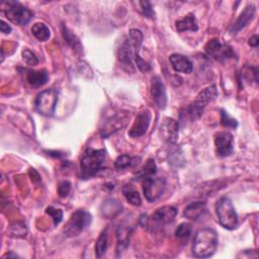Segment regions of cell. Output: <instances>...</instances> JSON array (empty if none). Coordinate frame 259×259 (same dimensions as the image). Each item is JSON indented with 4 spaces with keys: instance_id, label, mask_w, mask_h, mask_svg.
Masks as SVG:
<instances>
[{
    "instance_id": "cell-1",
    "label": "cell",
    "mask_w": 259,
    "mask_h": 259,
    "mask_svg": "<svg viewBox=\"0 0 259 259\" xmlns=\"http://www.w3.org/2000/svg\"><path fill=\"white\" fill-rule=\"evenodd\" d=\"M218 247V235L215 230L204 228L199 230L194 240L193 255L196 258L211 257Z\"/></svg>"
},
{
    "instance_id": "cell-2",
    "label": "cell",
    "mask_w": 259,
    "mask_h": 259,
    "mask_svg": "<svg viewBox=\"0 0 259 259\" xmlns=\"http://www.w3.org/2000/svg\"><path fill=\"white\" fill-rule=\"evenodd\" d=\"M106 156V150H94L91 148H87L80 161L81 176L86 179L96 174L97 171L101 168L103 162H105Z\"/></svg>"
},
{
    "instance_id": "cell-3",
    "label": "cell",
    "mask_w": 259,
    "mask_h": 259,
    "mask_svg": "<svg viewBox=\"0 0 259 259\" xmlns=\"http://www.w3.org/2000/svg\"><path fill=\"white\" fill-rule=\"evenodd\" d=\"M216 214L220 225L227 230H234L238 226V216L232 201L228 197L220 198L216 203Z\"/></svg>"
},
{
    "instance_id": "cell-4",
    "label": "cell",
    "mask_w": 259,
    "mask_h": 259,
    "mask_svg": "<svg viewBox=\"0 0 259 259\" xmlns=\"http://www.w3.org/2000/svg\"><path fill=\"white\" fill-rule=\"evenodd\" d=\"M1 7L6 17L19 25L28 24L33 18V12L17 1H3Z\"/></svg>"
},
{
    "instance_id": "cell-5",
    "label": "cell",
    "mask_w": 259,
    "mask_h": 259,
    "mask_svg": "<svg viewBox=\"0 0 259 259\" xmlns=\"http://www.w3.org/2000/svg\"><path fill=\"white\" fill-rule=\"evenodd\" d=\"M217 95H218V90L215 85L203 89L201 92L198 93L193 105L190 108H188L187 110L188 117L192 121H195L196 119H198L201 116L203 109L208 106L211 101H213Z\"/></svg>"
},
{
    "instance_id": "cell-6",
    "label": "cell",
    "mask_w": 259,
    "mask_h": 259,
    "mask_svg": "<svg viewBox=\"0 0 259 259\" xmlns=\"http://www.w3.org/2000/svg\"><path fill=\"white\" fill-rule=\"evenodd\" d=\"M58 102V91L56 89H46L38 94L35 107L37 112L45 117H52L55 113Z\"/></svg>"
},
{
    "instance_id": "cell-7",
    "label": "cell",
    "mask_w": 259,
    "mask_h": 259,
    "mask_svg": "<svg viewBox=\"0 0 259 259\" xmlns=\"http://www.w3.org/2000/svg\"><path fill=\"white\" fill-rule=\"evenodd\" d=\"M91 221L92 217L88 212L83 210L76 211L70 217L64 228L65 235H67L68 237L78 236L81 232L84 231L85 228H87L91 224Z\"/></svg>"
},
{
    "instance_id": "cell-8",
    "label": "cell",
    "mask_w": 259,
    "mask_h": 259,
    "mask_svg": "<svg viewBox=\"0 0 259 259\" xmlns=\"http://www.w3.org/2000/svg\"><path fill=\"white\" fill-rule=\"evenodd\" d=\"M166 188V180L162 177L154 178L152 176L146 177L143 180V192L145 197L149 201L158 199L164 193Z\"/></svg>"
},
{
    "instance_id": "cell-9",
    "label": "cell",
    "mask_w": 259,
    "mask_h": 259,
    "mask_svg": "<svg viewBox=\"0 0 259 259\" xmlns=\"http://www.w3.org/2000/svg\"><path fill=\"white\" fill-rule=\"evenodd\" d=\"M160 136L169 145L176 143L179 134V124L171 118H165L160 126Z\"/></svg>"
},
{
    "instance_id": "cell-10",
    "label": "cell",
    "mask_w": 259,
    "mask_h": 259,
    "mask_svg": "<svg viewBox=\"0 0 259 259\" xmlns=\"http://www.w3.org/2000/svg\"><path fill=\"white\" fill-rule=\"evenodd\" d=\"M151 122V114L148 110H144L140 112L135 120L134 125L129 132V136L131 138H140L144 136L150 126Z\"/></svg>"
},
{
    "instance_id": "cell-11",
    "label": "cell",
    "mask_w": 259,
    "mask_h": 259,
    "mask_svg": "<svg viewBox=\"0 0 259 259\" xmlns=\"http://www.w3.org/2000/svg\"><path fill=\"white\" fill-rule=\"evenodd\" d=\"M151 95L154 102L160 110H164L167 103V95L164 83L160 79V77L154 76L151 80Z\"/></svg>"
},
{
    "instance_id": "cell-12",
    "label": "cell",
    "mask_w": 259,
    "mask_h": 259,
    "mask_svg": "<svg viewBox=\"0 0 259 259\" xmlns=\"http://www.w3.org/2000/svg\"><path fill=\"white\" fill-rule=\"evenodd\" d=\"M204 49H205L206 54L216 59L231 58L234 56V53H233L232 49L228 46L222 45V43L218 39L210 40L208 42V44L205 45Z\"/></svg>"
},
{
    "instance_id": "cell-13",
    "label": "cell",
    "mask_w": 259,
    "mask_h": 259,
    "mask_svg": "<svg viewBox=\"0 0 259 259\" xmlns=\"http://www.w3.org/2000/svg\"><path fill=\"white\" fill-rule=\"evenodd\" d=\"M233 135L229 132H220L215 137V146L219 156L227 157L233 152Z\"/></svg>"
},
{
    "instance_id": "cell-14",
    "label": "cell",
    "mask_w": 259,
    "mask_h": 259,
    "mask_svg": "<svg viewBox=\"0 0 259 259\" xmlns=\"http://www.w3.org/2000/svg\"><path fill=\"white\" fill-rule=\"evenodd\" d=\"M255 6L253 4H250L245 7V9L241 12L237 20L234 22V24L230 28V33L235 35L238 32H240L242 29H244L246 25L253 19L255 15Z\"/></svg>"
},
{
    "instance_id": "cell-15",
    "label": "cell",
    "mask_w": 259,
    "mask_h": 259,
    "mask_svg": "<svg viewBox=\"0 0 259 259\" xmlns=\"http://www.w3.org/2000/svg\"><path fill=\"white\" fill-rule=\"evenodd\" d=\"M177 215V210L174 206H162V208L158 209L152 215V220L160 225H165V224H170L174 221L175 217Z\"/></svg>"
},
{
    "instance_id": "cell-16",
    "label": "cell",
    "mask_w": 259,
    "mask_h": 259,
    "mask_svg": "<svg viewBox=\"0 0 259 259\" xmlns=\"http://www.w3.org/2000/svg\"><path fill=\"white\" fill-rule=\"evenodd\" d=\"M133 231V227L130 226L127 223H123L118 228V247L117 251L118 254H121L123 251H125L129 244H130V237H131Z\"/></svg>"
},
{
    "instance_id": "cell-17",
    "label": "cell",
    "mask_w": 259,
    "mask_h": 259,
    "mask_svg": "<svg viewBox=\"0 0 259 259\" xmlns=\"http://www.w3.org/2000/svg\"><path fill=\"white\" fill-rule=\"evenodd\" d=\"M170 63L176 72L190 74L194 70L193 63L189 58L180 54H173L169 57Z\"/></svg>"
},
{
    "instance_id": "cell-18",
    "label": "cell",
    "mask_w": 259,
    "mask_h": 259,
    "mask_svg": "<svg viewBox=\"0 0 259 259\" xmlns=\"http://www.w3.org/2000/svg\"><path fill=\"white\" fill-rule=\"evenodd\" d=\"M25 79L33 87H40L47 83L49 79V74L46 70H28L25 74Z\"/></svg>"
},
{
    "instance_id": "cell-19",
    "label": "cell",
    "mask_w": 259,
    "mask_h": 259,
    "mask_svg": "<svg viewBox=\"0 0 259 259\" xmlns=\"http://www.w3.org/2000/svg\"><path fill=\"white\" fill-rule=\"evenodd\" d=\"M118 57L122 63L128 66H132V58L135 57V51L134 47L132 46L131 42L129 41V39L125 40L122 46L120 47L118 51Z\"/></svg>"
},
{
    "instance_id": "cell-20",
    "label": "cell",
    "mask_w": 259,
    "mask_h": 259,
    "mask_svg": "<svg viewBox=\"0 0 259 259\" xmlns=\"http://www.w3.org/2000/svg\"><path fill=\"white\" fill-rule=\"evenodd\" d=\"M206 205L203 201H194L190 203L184 211V217L190 220H197L205 212Z\"/></svg>"
},
{
    "instance_id": "cell-21",
    "label": "cell",
    "mask_w": 259,
    "mask_h": 259,
    "mask_svg": "<svg viewBox=\"0 0 259 259\" xmlns=\"http://www.w3.org/2000/svg\"><path fill=\"white\" fill-rule=\"evenodd\" d=\"M176 30L178 32H186V31H192L196 32L198 30L197 20L195 18V15L193 13L188 14L185 18L176 21Z\"/></svg>"
},
{
    "instance_id": "cell-22",
    "label": "cell",
    "mask_w": 259,
    "mask_h": 259,
    "mask_svg": "<svg viewBox=\"0 0 259 259\" xmlns=\"http://www.w3.org/2000/svg\"><path fill=\"white\" fill-rule=\"evenodd\" d=\"M122 211V205L116 199H108L101 206V213L105 217L113 218Z\"/></svg>"
},
{
    "instance_id": "cell-23",
    "label": "cell",
    "mask_w": 259,
    "mask_h": 259,
    "mask_svg": "<svg viewBox=\"0 0 259 259\" xmlns=\"http://www.w3.org/2000/svg\"><path fill=\"white\" fill-rule=\"evenodd\" d=\"M62 35H63V38L64 40L66 41V43L72 48L74 49L76 52H80L82 51V46L79 42V39L77 38L67 27L65 24H62Z\"/></svg>"
},
{
    "instance_id": "cell-24",
    "label": "cell",
    "mask_w": 259,
    "mask_h": 259,
    "mask_svg": "<svg viewBox=\"0 0 259 259\" xmlns=\"http://www.w3.org/2000/svg\"><path fill=\"white\" fill-rule=\"evenodd\" d=\"M32 33L35 36L36 39H38L41 42H46L51 37V32L46 24L38 22L35 23L32 28Z\"/></svg>"
},
{
    "instance_id": "cell-25",
    "label": "cell",
    "mask_w": 259,
    "mask_h": 259,
    "mask_svg": "<svg viewBox=\"0 0 259 259\" xmlns=\"http://www.w3.org/2000/svg\"><path fill=\"white\" fill-rule=\"evenodd\" d=\"M139 160L140 159L137 157L129 156V155H121V156H119L115 162V167L118 170H124L126 168L136 165Z\"/></svg>"
},
{
    "instance_id": "cell-26",
    "label": "cell",
    "mask_w": 259,
    "mask_h": 259,
    "mask_svg": "<svg viewBox=\"0 0 259 259\" xmlns=\"http://www.w3.org/2000/svg\"><path fill=\"white\" fill-rule=\"evenodd\" d=\"M123 193H124V195L126 196L127 200L130 203H132L134 205H140L141 204L142 200H141L140 194L136 190H134V188L132 186H130V185L125 186L124 189H123Z\"/></svg>"
},
{
    "instance_id": "cell-27",
    "label": "cell",
    "mask_w": 259,
    "mask_h": 259,
    "mask_svg": "<svg viewBox=\"0 0 259 259\" xmlns=\"http://www.w3.org/2000/svg\"><path fill=\"white\" fill-rule=\"evenodd\" d=\"M129 41L131 42L132 46L134 47V51H135V56L139 55V50L140 47L143 43V34L140 30L137 29H132L130 30L129 32Z\"/></svg>"
},
{
    "instance_id": "cell-28",
    "label": "cell",
    "mask_w": 259,
    "mask_h": 259,
    "mask_svg": "<svg viewBox=\"0 0 259 259\" xmlns=\"http://www.w3.org/2000/svg\"><path fill=\"white\" fill-rule=\"evenodd\" d=\"M108 242H109V235H108V230L103 231L100 236L98 237L95 245V253L97 257H101L103 254L107 252L108 249Z\"/></svg>"
},
{
    "instance_id": "cell-29",
    "label": "cell",
    "mask_w": 259,
    "mask_h": 259,
    "mask_svg": "<svg viewBox=\"0 0 259 259\" xmlns=\"http://www.w3.org/2000/svg\"><path fill=\"white\" fill-rule=\"evenodd\" d=\"M156 164H155L154 159H149L146 164L142 167V169L138 173L139 178H146L149 176H152L156 172Z\"/></svg>"
},
{
    "instance_id": "cell-30",
    "label": "cell",
    "mask_w": 259,
    "mask_h": 259,
    "mask_svg": "<svg viewBox=\"0 0 259 259\" xmlns=\"http://www.w3.org/2000/svg\"><path fill=\"white\" fill-rule=\"evenodd\" d=\"M27 233H28L27 227L21 223H14L9 227V234L12 237L22 238L27 235Z\"/></svg>"
},
{
    "instance_id": "cell-31",
    "label": "cell",
    "mask_w": 259,
    "mask_h": 259,
    "mask_svg": "<svg viewBox=\"0 0 259 259\" xmlns=\"http://www.w3.org/2000/svg\"><path fill=\"white\" fill-rule=\"evenodd\" d=\"M221 124L223 127L229 129H235L238 127L237 121L235 119L231 118L225 110H221Z\"/></svg>"
},
{
    "instance_id": "cell-32",
    "label": "cell",
    "mask_w": 259,
    "mask_h": 259,
    "mask_svg": "<svg viewBox=\"0 0 259 259\" xmlns=\"http://www.w3.org/2000/svg\"><path fill=\"white\" fill-rule=\"evenodd\" d=\"M192 233V226L188 223L180 224L175 230V236L178 238H188Z\"/></svg>"
},
{
    "instance_id": "cell-33",
    "label": "cell",
    "mask_w": 259,
    "mask_h": 259,
    "mask_svg": "<svg viewBox=\"0 0 259 259\" xmlns=\"http://www.w3.org/2000/svg\"><path fill=\"white\" fill-rule=\"evenodd\" d=\"M22 59L25 62V64H28L30 66H35L39 63L38 57L29 49H24L22 51Z\"/></svg>"
},
{
    "instance_id": "cell-34",
    "label": "cell",
    "mask_w": 259,
    "mask_h": 259,
    "mask_svg": "<svg viewBox=\"0 0 259 259\" xmlns=\"http://www.w3.org/2000/svg\"><path fill=\"white\" fill-rule=\"evenodd\" d=\"M46 213L52 217L55 225H59L63 220V212L59 209L53 208V206H49V208H47Z\"/></svg>"
},
{
    "instance_id": "cell-35",
    "label": "cell",
    "mask_w": 259,
    "mask_h": 259,
    "mask_svg": "<svg viewBox=\"0 0 259 259\" xmlns=\"http://www.w3.org/2000/svg\"><path fill=\"white\" fill-rule=\"evenodd\" d=\"M140 5H141V9H142V12L145 16L149 17V18H154L155 17V12L152 8V5L149 1H141L140 2Z\"/></svg>"
},
{
    "instance_id": "cell-36",
    "label": "cell",
    "mask_w": 259,
    "mask_h": 259,
    "mask_svg": "<svg viewBox=\"0 0 259 259\" xmlns=\"http://www.w3.org/2000/svg\"><path fill=\"white\" fill-rule=\"evenodd\" d=\"M71 190V184L69 181H63L58 187V194L61 197H66Z\"/></svg>"
},
{
    "instance_id": "cell-37",
    "label": "cell",
    "mask_w": 259,
    "mask_h": 259,
    "mask_svg": "<svg viewBox=\"0 0 259 259\" xmlns=\"http://www.w3.org/2000/svg\"><path fill=\"white\" fill-rule=\"evenodd\" d=\"M30 176H31V178H32V180L34 181V183H40L41 181V176H40V174L34 169V168H31L30 169Z\"/></svg>"
},
{
    "instance_id": "cell-38",
    "label": "cell",
    "mask_w": 259,
    "mask_h": 259,
    "mask_svg": "<svg viewBox=\"0 0 259 259\" xmlns=\"http://www.w3.org/2000/svg\"><path fill=\"white\" fill-rule=\"evenodd\" d=\"M1 24H0V30H1V32L3 34H10L11 33V27L10 25H8L5 21L1 20V22H0Z\"/></svg>"
},
{
    "instance_id": "cell-39",
    "label": "cell",
    "mask_w": 259,
    "mask_h": 259,
    "mask_svg": "<svg viewBox=\"0 0 259 259\" xmlns=\"http://www.w3.org/2000/svg\"><path fill=\"white\" fill-rule=\"evenodd\" d=\"M248 44H249L250 47L256 48V47L258 46V44H259V38H258V36H253V37H251V38L249 39Z\"/></svg>"
},
{
    "instance_id": "cell-40",
    "label": "cell",
    "mask_w": 259,
    "mask_h": 259,
    "mask_svg": "<svg viewBox=\"0 0 259 259\" xmlns=\"http://www.w3.org/2000/svg\"><path fill=\"white\" fill-rule=\"evenodd\" d=\"M5 257H17V255H15V254H11V253H9V254H5L4 256H3V258H5Z\"/></svg>"
}]
</instances>
